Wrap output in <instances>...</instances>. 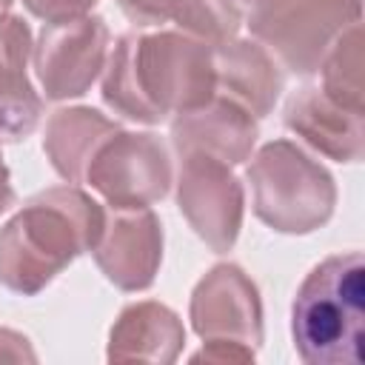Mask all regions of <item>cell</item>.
<instances>
[{"label":"cell","instance_id":"10","mask_svg":"<svg viewBox=\"0 0 365 365\" xmlns=\"http://www.w3.org/2000/svg\"><path fill=\"white\" fill-rule=\"evenodd\" d=\"M97 268L120 291H145L163 262V225L151 205L111 208L91 248Z\"/></svg>","mask_w":365,"mask_h":365},{"label":"cell","instance_id":"1","mask_svg":"<svg viewBox=\"0 0 365 365\" xmlns=\"http://www.w3.org/2000/svg\"><path fill=\"white\" fill-rule=\"evenodd\" d=\"M103 103L131 123L157 125L214 100V46L185 31H128L103 68Z\"/></svg>","mask_w":365,"mask_h":365},{"label":"cell","instance_id":"23","mask_svg":"<svg viewBox=\"0 0 365 365\" xmlns=\"http://www.w3.org/2000/svg\"><path fill=\"white\" fill-rule=\"evenodd\" d=\"M14 188H11V177H9V165H6V160H3V154H0V214L3 211H9L11 205H14Z\"/></svg>","mask_w":365,"mask_h":365},{"label":"cell","instance_id":"9","mask_svg":"<svg viewBox=\"0 0 365 365\" xmlns=\"http://www.w3.org/2000/svg\"><path fill=\"white\" fill-rule=\"evenodd\" d=\"M191 328L200 339L240 342L251 351L262 345V299L251 277L234 265L220 262L191 291Z\"/></svg>","mask_w":365,"mask_h":365},{"label":"cell","instance_id":"2","mask_svg":"<svg viewBox=\"0 0 365 365\" xmlns=\"http://www.w3.org/2000/svg\"><path fill=\"white\" fill-rule=\"evenodd\" d=\"M106 211L74 188L57 185L26 200L0 228V285L20 297L40 294L103 234Z\"/></svg>","mask_w":365,"mask_h":365},{"label":"cell","instance_id":"19","mask_svg":"<svg viewBox=\"0 0 365 365\" xmlns=\"http://www.w3.org/2000/svg\"><path fill=\"white\" fill-rule=\"evenodd\" d=\"M31 48L34 40L29 23L17 14H0V80L14 71H26Z\"/></svg>","mask_w":365,"mask_h":365},{"label":"cell","instance_id":"21","mask_svg":"<svg viewBox=\"0 0 365 365\" xmlns=\"http://www.w3.org/2000/svg\"><path fill=\"white\" fill-rule=\"evenodd\" d=\"M257 351L240 345V342H225V339H208L197 354H191V362H251Z\"/></svg>","mask_w":365,"mask_h":365},{"label":"cell","instance_id":"22","mask_svg":"<svg viewBox=\"0 0 365 365\" xmlns=\"http://www.w3.org/2000/svg\"><path fill=\"white\" fill-rule=\"evenodd\" d=\"M0 362H37V354L20 331L0 328Z\"/></svg>","mask_w":365,"mask_h":365},{"label":"cell","instance_id":"12","mask_svg":"<svg viewBox=\"0 0 365 365\" xmlns=\"http://www.w3.org/2000/svg\"><path fill=\"white\" fill-rule=\"evenodd\" d=\"M285 128L336 163H356L365 151V114L334 103L319 86H305L285 103Z\"/></svg>","mask_w":365,"mask_h":365},{"label":"cell","instance_id":"4","mask_svg":"<svg viewBox=\"0 0 365 365\" xmlns=\"http://www.w3.org/2000/svg\"><path fill=\"white\" fill-rule=\"evenodd\" d=\"M245 177L254 191V214L279 234H311L334 217L331 171L291 140L265 143Z\"/></svg>","mask_w":365,"mask_h":365},{"label":"cell","instance_id":"13","mask_svg":"<svg viewBox=\"0 0 365 365\" xmlns=\"http://www.w3.org/2000/svg\"><path fill=\"white\" fill-rule=\"evenodd\" d=\"M217 94L242 106L257 120L271 114L282 91V71L274 54L257 40H228L214 46Z\"/></svg>","mask_w":365,"mask_h":365},{"label":"cell","instance_id":"24","mask_svg":"<svg viewBox=\"0 0 365 365\" xmlns=\"http://www.w3.org/2000/svg\"><path fill=\"white\" fill-rule=\"evenodd\" d=\"M11 3H14V0H0V14H9V9H11Z\"/></svg>","mask_w":365,"mask_h":365},{"label":"cell","instance_id":"8","mask_svg":"<svg viewBox=\"0 0 365 365\" xmlns=\"http://www.w3.org/2000/svg\"><path fill=\"white\" fill-rule=\"evenodd\" d=\"M34 74L48 100L83 97L108 60V26L103 17L43 23L31 48Z\"/></svg>","mask_w":365,"mask_h":365},{"label":"cell","instance_id":"18","mask_svg":"<svg viewBox=\"0 0 365 365\" xmlns=\"http://www.w3.org/2000/svg\"><path fill=\"white\" fill-rule=\"evenodd\" d=\"M43 117V100L26 71L0 80V143L26 140Z\"/></svg>","mask_w":365,"mask_h":365},{"label":"cell","instance_id":"14","mask_svg":"<svg viewBox=\"0 0 365 365\" xmlns=\"http://www.w3.org/2000/svg\"><path fill=\"white\" fill-rule=\"evenodd\" d=\"M185 345L182 319L163 302L143 299L120 311L108 334V362L171 365Z\"/></svg>","mask_w":365,"mask_h":365},{"label":"cell","instance_id":"20","mask_svg":"<svg viewBox=\"0 0 365 365\" xmlns=\"http://www.w3.org/2000/svg\"><path fill=\"white\" fill-rule=\"evenodd\" d=\"M97 0H23V6L43 23H66L86 17Z\"/></svg>","mask_w":365,"mask_h":365},{"label":"cell","instance_id":"15","mask_svg":"<svg viewBox=\"0 0 365 365\" xmlns=\"http://www.w3.org/2000/svg\"><path fill=\"white\" fill-rule=\"evenodd\" d=\"M117 6L140 29L174 23L180 31L208 46L234 40L242 23L234 0H117Z\"/></svg>","mask_w":365,"mask_h":365},{"label":"cell","instance_id":"17","mask_svg":"<svg viewBox=\"0 0 365 365\" xmlns=\"http://www.w3.org/2000/svg\"><path fill=\"white\" fill-rule=\"evenodd\" d=\"M322 91L345 106L348 111L365 114V97H362V26H348L325 51L322 63Z\"/></svg>","mask_w":365,"mask_h":365},{"label":"cell","instance_id":"7","mask_svg":"<svg viewBox=\"0 0 365 365\" xmlns=\"http://www.w3.org/2000/svg\"><path fill=\"white\" fill-rule=\"evenodd\" d=\"M177 205L214 254L234 248L242 228L245 194L228 163L208 154H180Z\"/></svg>","mask_w":365,"mask_h":365},{"label":"cell","instance_id":"16","mask_svg":"<svg viewBox=\"0 0 365 365\" xmlns=\"http://www.w3.org/2000/svg\"><path fill=\"white\" fill-rule=\"evenodd\" d=\"M120 125L88 106L57 108L46 123L43 151L66 182H83L91 157Z\"/></svg>","mask_w":365,"mask_h":365},{"label":"cell","instance_id":"3","mask_svg":"<svg viewBox=\"0 0 365 365\" xmlns=\"http://www.w3.org/2000/svg\"><path fill=\"white\" fill-rule=\"evenodd\" d=\"M291 336L308 365H359L365 342V262L359 251L311 268L291 305Z\"/></svg>","mask_w":365,"mask_h":365},{"label":"cell","instance_id":"11","mask_svg":"<svg viewBox=\"0 0 365 365\" xmlns=\"http://www.w3.org/2000/svg\"><path fill=\"white\" fill-rule=\"evenodd\" d=\"M257 117L228 97L214 94L211 103L177 114L171 123V145L180 154H208L228 165H240L257 145Z\"/></svg>","mask_w":365,"mask_h":365},{"label":"cell","instance_id":"5","mask_svg":"<svg viewBox=\"0 0 365 365\" xmlns=\"http://www.w3.org/2000/svg\"><path fill=\"white\" fill-rule=\"evenodd\" d=\"M254 40L288 71L314 74L331 43L362 17V0H234Z\"/></svg>","mask_w":365,"mask_h":365},{"label":"cell","instance_id":"6","mask_svg":"<svg viewBox=\"0 0 365 365\" xmlns=\"http://www.w3.org/2000/svg\"><path fill=\"white\" fill-rule=\"evenodd\" d=\"M171 157L151 131L117 128L91 157L86 180L111 208L160 202L171 188Z\"/></svg>","mask_w":365,"mask_h":365}]
</instances>
